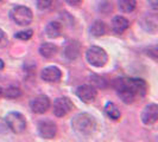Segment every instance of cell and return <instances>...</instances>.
<instances>
[{"instance_id":"cell-16","label":"cell","mask_w":158,"mask_h":142,"mask_svg":"<svg viewBox=\"0 0 158 142\" xmlns=\"http://www.w3.org/2000/svg\"><path fill=\"white\" fill-rule=\"evenodd\" d=\"M61 31H62V26L61 24L57 22H51L47 25L45 27V33L49 38H57L61 36Z\"/></svg>"},{"instance_id":"cell-29","label":"cell","mask_w":158,"mask_h":142,"mask_svg":"<svg viewBox=\"0 0 158 142\" xmlns=\"http://www.w3.org/2000/svg\"><path fill=\"white\" fill-rule=\"evenodd\" d=\"M0 1H1V0H0Z\"/></svg>"},{"instance_id":"cell-13","label":"cell","mask_w":158,"mask_h":142,"mask_svg":"<svg viewBox=\"0 0 158 142\" xmlns=\"http://www.w3.org/2000/svg\"><path fill=\"white\" fill-rule=\"evenodd\" d=\"M80 51H81V46H80L79 41H70L68 44V46L64 50V56L69 59V61H74L80 56Z\"/></svg>"},{"instance_id":"cell-2","label":"cell","mask_w":158,"mask_h":142,"mask_svg":"<svg viewBox=\"0 0 158 142\" xmlns=\"http://www.w3.org/2000/svg\"><path fill=\"white\" fill-rule=\"evenodd\" d=\"M71 127L76 134L81 136H88L94 133L96 128L95 118L87 112H81L74 116L71 120Z\"/></svg>"},{"instance_id":"cell-5","label":"cell","mask_w":158,"mask_h":142,"mask_svg":"<svg viewBox=\"0 0 158 142\" xmlns=\"http://www.w3.org/2000/svg\"><path fill=\"white\" fill-rule=\"evenodd\" d=\"M10 17L17 25H20V26H26V25L31 24L32 19H33L32 11L29 7H25V6L13 7L10 12Z\"/></svg>"},{"instance_id":"cell-28","label":"cell","mask_w":158,"mask_h":142,"mask_svg":"<svg viewBox=\"0 0 158 142\" xmlns=\"http://www.w3.org/2000/svg\"><path fill=\"white\" fill-rule=\"evenodd\" d=\"M2 95V89H1V87H0V96Z\"/></svg>"},{"instance_id":"cell-20","label":"cell","mask_w":158,"mask_h":142,"mask_svg":"<svg viewBox=\"0 0 158 142\" xmlns=\"http://www.w3.org/2000/svg\"><path fill=\"white\" fill-rule=\"evenodd\" d=\"M2 93H4V96L6 98H10V100H15V98H18L22 96L20 89L17 87H8L5 91L2 90Z\"/></svg>"},{"instance_id":"cell-25","label":"cell","mask_w":158,"mask_h":142,"mask_svg":"<svg viewBox=\"0 0 158 142\" xmlns=\"http://www.w3.org/2000/svg\"><path fill=\"white\" fill-rule=\"evenodd\" d=\"M148 2H149V5L153 11H156L158 8V0H148Z\"/></svg>"},{"instance_id":"cell-26","label":"cell","mask_w":158,"mask_h":142,"mask_svg":"<svg viewBox=\"0 0 158 142\" xmlns=\"http://www.w3.org/2000/svg\"><path fill=\"white\" fill-rule=\"evenodd\" d=\"M4 36H5V34H4V31H2L1 29H0V41L2 40V38H4Z\"/></svg>"},{"instance_id":"cell-4","label":"cell","mask_w":158,"mask_h":142,"mask_svg":"<svg viewBox=\"0 0 158 142\" xmlns=\"http://www.w3.org/2000/svg\"><path fill=\"white\" fill-rule=\"evenodd\" d=\"M5 122L7 127L10 128L11 132H13L15 134H20L23 133L26 128V120L24 117L23 114L18 112V111H11L8 112L5 117Z\"/></svg>"},{"instance_id":"cell-11","label":"cell","mask_w":158,"mask_h":142,"mask_svg":"<svg viewBox=\"0 0 158 142\" xmlns=\"http://www.w3.org/2000/svg\"><path fill=\"white\" fill-rule=\"evenodd\" d=\"M40 77L44 82L48 83H57L62 77V72L57 66H48L42 70Z\"/></svg>"},{"instance_id":"cell-9","label":"cell","mask_w":158,"mask_h":142,"mask_svg":"<svg viewBox=\"0 0 158 142\" xmlns=\"http://www.w3.org/2000/svg\"><path fill=\"white\" fill-rule=\"evenodd\" d=\"M96 89L93 85H88V84H83L80 85L76 89V96L79 97L82 102L85 103H92L95 101L96 98Z\"/></svg>"},{"instance_id":"cell-27","label":"cell","mask_w":158,"mask_h":142,"mask_svg":"<svg viewBox=\"0 0 158 142\" xmlns=\"http://www.w3.org/2000/svg\"><path fill=\"white\" fill-rule=\"evenodd\" d=\"M4 69V62L0 59V70H2Z\"/></svg>"},{"instance_id":"cell-23","label":"cell","mask_w":158,"mask_h":142,"mask_svg":"<svg viewBox=\"0 0 158 142\" xmlns=\"http://www.w3.org/2000/svg\"><path fill=\"white\" fill-rule=\"evenodd\" d=\"M92 81L93 83L96 84L98 88H106V81L102 77H99V76H92Z\"/></svg>"},{"instance_id":"cell-17","label":"cell","mask_w":158,"mask_h":142,"mask_svg":"<svg viewBox=\"0 0 158 142\" xmlns=\"http://www.w3.org/2000/svg\"><path fill=\"white\" fill-rule=\"evenodd\" d=\"M89 32L93 37H101L106 33V25L101 20H95L94 23L92 24Z\"/></svg>"},{"instance_id":"cell-19","label":"cell","mask_w":158,"mask_h":142,"mask_svg":"<svg viewBox=\"0 0 158 142\" xmlns=\"http://www.w3.org/2000/svg\"><path fill=\"white\" fill-rule=\"evenodd\" d=\"M118 6L120 11L125 12V13H130L135 11V6H137V1L135 0H118Z\"/></svg>"},{"instance_id":"cell-6","label":"cell","mask_w":158,"mask_h":142,"mask_svg":"<svg viewBox=\"0 0 158 142\" xmlns=\"http://www.w3.org/2000/svg\"><path fill=\"white\" fill-rule=\"evenodd\" d=\"M74 104L68 97H58L56 98L54 105H52V111L54 115L57 117H63L65 115H68L73 110Z\"/></svg>"},{"instance_id":"cell-12","label":"cell","mask_w":158,"mask_h":142,"mask_svg":"<svg viewBox=\"0 0 158 142\" xmlns=\"http://www.w3.org/2000/svg\"><path fill=\"white\" fill-rule=\"evenodd\" d=\"M130 27V22L127 20L125 17L123 16H117L113 18L112 20V30L118 33V34H121L123 32H125Z\"/></svg>"},{"instance_id":"cell-1","label":"cell","mask_w":158,"mask_h":142,"mask_svg":"<svg viewBox=\"0 0 158 142\" xmlns=\"http://www.w3.org/2000/svg\"><path fill=\"white\" fill-rule=\"evenodd\" d=\"M113 88L125 104H132L137 98H143L148 91V84L142 78H117L113 82Z\"/></svg>"},{"instance_id":"cell-18","label":"cell","mask_w":158,"mask_h":142,"mask_svg":"<svg viewBox=\"0 0 158 142\" xmlns=\"http://www.w3.org/2000/svg\"><path fill=\"white\" fill-rule=\"evenodd\" d=\"M105 112H106V115L110 118H112V120H118V118H120V116H121V112L119 110V108L114 103H112V102L106 103V105H105Z\"/></svg>"},{"instance_id":"cell-15","label":"cell","mask_w":158,"mask_h":142,"mask_svg":"<svg viewBox=\"0 0 158 142\" xmlns=\"http://www.w3.org/2000/svg\"><path fill=\"white\" fill-rule=\"evenodd\" d=\"M142 26L149 32H156L158 27V18L156 14L153 16H148L145 17L142 20Z\"/></svg>"},{"instance_id":"cell-22","label":"cell","mask_w":158,"mask_h":142,"mask_svg":"<svg viewBox=\"0 0 158 142\" xmlns=\"http://www.w3.org/2000/svg\"><path fill=\"white\" fill-rule=\"evenodd\" d=\"M52 4V0H36V5H37V8L38 10H47L51 6Z\"/></svg>"},{"instance_id":"cell-24","label":"cell","mask_w":158,"mask_h":142,"mask_svg":"<svg viewBox=\"0 0 158 142\" xmlns=\"http://www.w3.org/2000/svg\"><path fill=\"white\" fill-rule=\"evenodd\" d=\"M64 1L70 6H77L82 2V0H64Z\"/></svg>"},{"instance_id":"cell-8","label":"cell","mask_w":158,"mask_h":142,"mask_svg":"<svg viewBox=\"0 0 158 142\" xmlns=\"http://www.w3.org/2000/svg\"><path fill=\"white\" fill-rule=\"evenodd\" d=\"M38 134L40 137L43 139H54L57 134V126L54 121H49V120H44L40 121L38 123Z\"/></svg>"},{"instance_id":"cell-21","label":"cell","mask_w":158,"mask_h":142,"mask_svg":"<svg viewBox=\"0 0 158 142\" xmlns=\"http://www.w3.org/2000/svg\"><path fill=\"white\" fill-rule=\"evenodd\" d=\"M32 34H33L32 30H25V31L17 32L16 34H15V38L20 40H29L32 37Z\"/></svg>"},{"instance_id":"cell-3","label":"cell","mask_w":158,"mask_h":142,"mask_svg":"<svg viewBox=\"0 0 158 142\" xmlns=\"http://www.w3.org/2000/svg\"><path fill=\"white\" fill-rule=\"evenodd\" d=\"M86 58L88 63L95 68H102L108 61V56L106 53V51L99 46L89 47L86 52Z\"/></svg>"},{"instance_id":"cell-10","label":"cell","mask_w":158,"mask_h":142,"mask_svg":"<svg viewBox=\"0 0 158 142\" xmlns=\"http://www.w3.org/2000/svg\"><path fill=\"white\" fill-rule=\"evenodd\" d=\"M158 120V105L155 103H151L144 108L142 112V121L144 124L151 126L156 123Z\"/></svg>"},{"instance_id":"cell-14","label":"cell","mask_w":158,"mask_h":142,"mask_svg":"<svg viewBox=\"0 0 158 142\" xmlns=\"http://www.w3.org/2000/svg\"><path fill=\"white\" fill-rule=\"evenodd\" d=\"M58 49L52 43H44L40 46V53L44 58H52L57 53Z\"/></svg>"},{"instance_id":"cell-7","label":"cell","mask_w":158,"mask_h":142,"mask_svg":"<svg viewBox=\"0 0 158 142\" xmlns=\"http://www.w3.org/2000/svg\"><path fill=\"white\" fill-rule=\"evenodd\" d=\"M50 108V100L45 95H38L30 101V109L35 114H44Z\"/></svg>"}]
</instances>
